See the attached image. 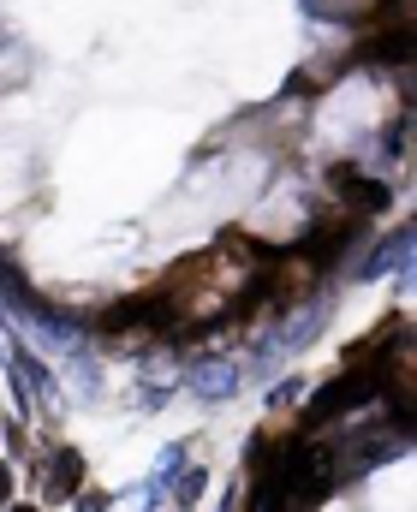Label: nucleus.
Masks as SVG:
<instances>
[{"mask_svg":"<svg viewBox=\"0 0 417 512\" xmlns=\"http://www.w3.org/2000/svg\"><path fill=\"white\" fill-rule=\"evenodd\" d=\"M322 185H328V203H340V209H352V215H364V221H376V215L394 203L388 185H382L370 167H358V161H328Z\"/></svg>","mask_w":417,"mask_h":512,"instance_id":"nucleus-1","label":"nucleus"},{"mask_svg":"<svg viewBox=\"0 0 417 512\" xmlns=\"http://www.w3.org/2000/svg\"><path fill=\"white\" fill-rule=\"evenodd\" d=\"M12 512H36V507H12Z\"/></svg>","mask_w":417,"mask_h":512,"instance_id":"nucleus-3","label":"nucleus"},{"mask_svg":"<svg viewBox=\"0 0 417 512\" xmlns=\"http://www.w3.org/2000/svg\"><path fill=\"white\" fill-rule=\"evenodd\" d=\"M78 483H84V459H78L72 447H54V453H48V501L78 495Z\"/></svg>","mask_w":417,"mask_h":512,"instance_id":"nucleus-2","label":"nucleus"}]
</instances>
